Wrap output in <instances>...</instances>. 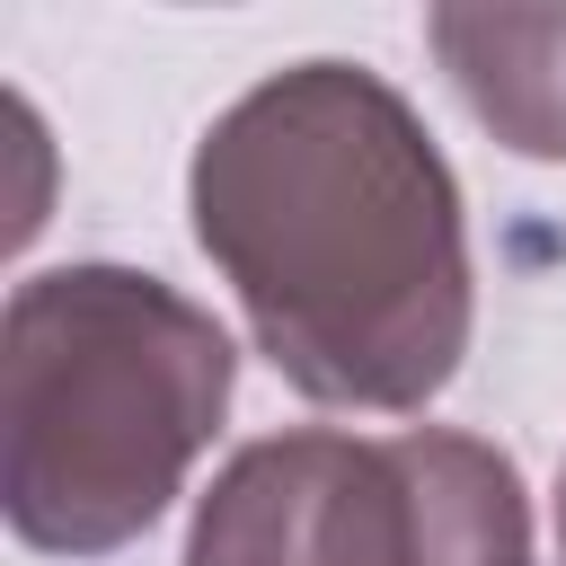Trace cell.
<instances>
[{
	"mask_svg": "<svg viewBox=\"0 0 566 566\" xmlns=\"http://www.w3.org/2000/svg\"><path fill=\"white\" fill-rule=\"evenodd\" d=\"M239 354L142 265H53L0 318V504L44 557L133 548L230 416Z\"/></svg>",
	"mask_w": 566,
	"mask_h": 566,
	"instance_id": "7a4b0ae2",
	"label": "cell"
},
{
	"mask_svg": "<svg viewBox=\"0 0 566 566\" xmlns=\"http://www.w3.org/2000/svg\"><path fill=\"white\" fill-rule=\"evenodd\" d=\"M424 44L504 150L566 159V9H433Z\"/></svg>",
	"mask_w": 566,
	"mask_h": 566,
	"instance_id": "277c9868",
	"label": "cell"
},
{
	"mask_svg": "<svg viewBox=\"0 0 566 566\" xmlns=\"http://www.w3.org/2000/svg\"><path fill=\"white\" fill-rule=\"evenodd\" d=\"M557 557H566V469H557Z\"/></svg>",
	"mask_w": 566,
	"mask_h": 566,
	"instance_id": "5b68a950",
	"label": "cell"
},
{
	"mask_svg": "<svg viewBox=\"0 0 566 566\" xmlns=\"http://www.w3.org/2000/svg\"><path fill=\"white\" fill-rule=\"evenodd\" d=\"M186 566H531V495L495 442L451 424H301L230 451Z\"/></svg>",
	"mask_w": 566,
	"mask_h": 566,
	"instance_id": "3957f363",
	"label": "cell"
},
{
	"mask_svg": "<svg viewBox=\"0 0 566 566\" xmlns=\"http://www.w3.org/2000/svg\"><path fill=\"white\" fill-rule=\"evenodd\" d=\"M186 203L301 398L407 416L460 371L478 318L460 177L380 71L292 62L230 97Z\"/></svg>",
	"mask_w": 566,
	"mask_h": 566,
	"instance_id": "6da1fadb",
	"label": "cell"
}]
</instances>
